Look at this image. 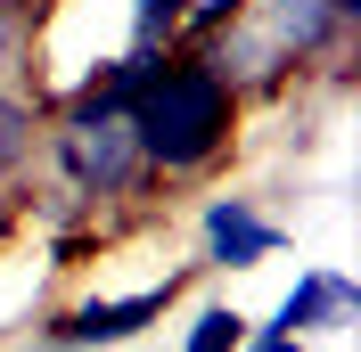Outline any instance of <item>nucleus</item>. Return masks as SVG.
Wrapping results in <instances>:
<instances>
[{
  "instance_id": "6e6552de",
  "label": "nucleus",
  "mask_w": 361,
  "mask_h": 352,
  "mask_svg": "<svg viewBox=\"0 0 361 352\" xmlns=\"http://www.w3.org/2000/svg\"><path fill=\"white\" fill-rule=\"evenodd\" d=\"M25 156H33V107H25L17 90H0V180L17 172Z\"/></svg>"
},
{
  "instance_id": "f03ea898",
  "label": "nucleus",
  "mask_w": 361,
  "mask_h": 352,
  "mask_svg": "<svg viewBox=\"0 0 361 352\" xmlns=\"http://www.w3.org/2000/svg\"><path fill=\"white\" fill-rule=\"evenodd\" d=\"M49 164L82 205H115L148 180V156H140L132 107L115 99H66L58 107V132H49Z\"/></svg>"
},
{
  "instance_id": "7ed1b4c3",
  "label": "nucleus",
  "mask_w": 361,
  "mask_h": 352,
  "mask_svg": "<svg viewBox=\"0 0 361 352\" xmlns=\"http://www.w3.org/2000/svg\"><path fill=\"white\" fill-rule=\"evenodd\" d=\"M173 295H180V279L140 287V295H90V303H74V311H58V320H49V344H66V352H90V344H132L148 320H164V311H173Z\"/></svg>"
},
{
  "instance_id": "1a4fd4ad",
  "label": "nucleus",
  "mask_w": 361,
  "mask_h": 352,
  "mask_svg": "<svg viewBox=\"0 0 361 352\" xmlns=\"http://www.w3.org/2000/svg\"><path fill=\"white\" fill-rule=\"evenodd\" d=\"M180 17H189V0H140L132 8V49H173Z\"/></svg>"
},
{
  "instance_id": "39448f33",
  "label": "nucleus",
  "mask_w": 361,
  "mask_h": 352,
  "mask_svg": "<svg viewBox=\"0 0 361 352\" xmlns=\"http://www.w3.org/2000/svg\"><path fill=\"white\" fill-rule=\"evenodd\" d=\"M361 311V287L345 279V270H304V279L279 295V311H271L263 328H279V336H312V328H345Z\"/></svg>"
},
{
  "instance_id": "9b49d317",
  "label": "nucleus",
  "mask_w": 361,
  "mask_h": 352,
  "mask_svg": "<svg viewBox=\"0 0 361 352\" xmlns=\"http://www.w3.org/2000/svg\"><path fill=\"white\" fill-rule=\"evenodd\" d=\"M17 58H25V25H17V17H0V74L17 66Z\"/></svg>"
},
{
  "instance_id": "9d476101",
  "label": "nucleus",
  "mask_w": 361,
  "mask_h": 352,
  "mask_svg": "<svg viewBox=\"0 0 361 352\" xmlns=\"http://www.w3.org/2000/svg\"><path fill=\"white\" fill-rule=\"evenodd\" d=\"M238 352H304V336H279V328H247Z\"/></svg>"
},
{
  "instance_id": "20e7f679",
  "label": "nucleus",
  "mask_w": 361,
  "mask_h": 352,
  "mask_svg": "<svg viewBox=\"0 0 361 352\" xmlns=\"http://www.w3.org/2000/svg\"><path fill=\"white\" fill-rule=\"evenodd\" d=\"M288 246V230L263 213L255 197H214L205 205V263L214 270H255Z\"/></svg>"
},
{
  "instance_id": "f257e3e1",
  "label": "nucleus",
  "mask_w": 361,
  "mask_h": 352,
  "mask_svg": "<svg viewBox=\"0 0 361 352\" xmlns=\"http://www.w3.org/2000/svg\"><path fill=\"white\" fill-rule=\"evenodd\" d=\"M132 132L148 172H205L238 132V82L205 66V49H157L148 82L132 90Z\"/></svg>"
},
{
  "instance_id": "423d86ee",
  "label": "nucleus",
  "mask_w": 361,
  "mask_h": 352,
  "mask_svg": "<svg viewBox=\"0 0 361 352\" xmlns=\"http://www.w3.org/2000/svg\"><path fill=\"white\" fill-rule=\"evenodd\" d=\"M255 8H263V33L279 42V58H337L353 33L329 0H255Z\"/></svg>"
},
{
  "instance_id": "f8f14e48",
  "label": "nucleus",
  "mask_w": 361,
  "mask_h": 352,
  "mask_svg": "<svg viewBox=\"0 0 361 352\" xmlns=\"http://www.w3.org/2000/svg\"><path fill=\"white\" fill-rule=\"evenodd\" d=\"M42 8H49V0H0V17H17V25H33Z\"/></svg>"
},
{
  "instance_id": "ddd939ff",
  "label": "nucleus",
  "mask_w": 361,
  "mask_h": 352,
  "mask_svg": "<svg viewBox=\"0 0 361 352\" xmlns=\"http://www.w3.org/2000/svg\"><path fill=\"white\" fill-rule=\"evenodd\" d=\"M329 8H337V17H345V25H361V0H329Z\"/></svg>"
},
{
  "instance_id": "0eeeda50",
  "label": "nucleus",
  "mask_w": 361,
  "mask_h": 352,
  "mask_svg": "<svg viewBox=\"0 0 361 352\" xmlns=\"http://www.w3.org/2000/svg\"><path fill=\"white\" fill-rule=\"evenodd\" d=\"M238 344H247V320L230 303H205L197 320H189V336H180V352H238Z\"/></svg>"
},
{
  "instance_id": "4468645a",
  "label": "nucleus",
  "mask_w": 361,
  "mask_h": 352,
  "mask_svg": "<svg viewBox=\"0 0 361 352\" xmlns=\"http://www.w3.org/2000/svg\"><path fill=\"white\" fill-rule=\"evenodd\" d=\"M8 230H17V205H8V197H0V238H8Z\"/></svg>"
}]
</instances>
